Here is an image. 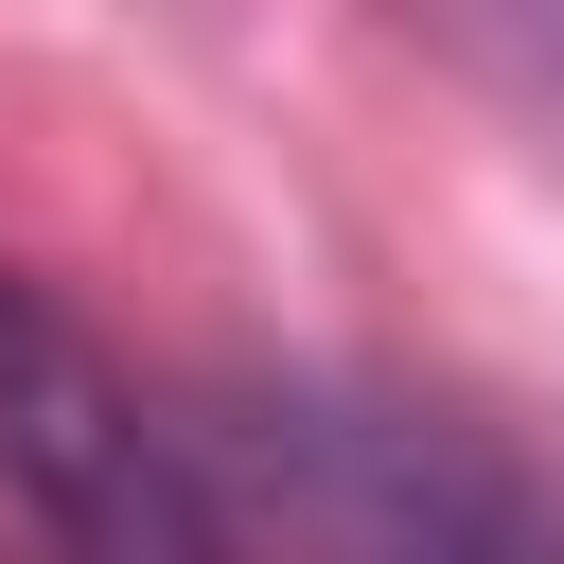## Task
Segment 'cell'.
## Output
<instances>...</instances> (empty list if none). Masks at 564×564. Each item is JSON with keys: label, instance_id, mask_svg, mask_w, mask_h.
<instances>
[{"label": "cell", "instance_id": "obj_1", "mask_svg": "<svg viewBox=\"0 0 564 564\" xmlns=\"http://www.w3.org/2000/svg\"><path fill=\"white\" fill-rule=\"evenodd\" d=\"M229 476L247 564H564L546 476L405 388H247L229 423H194Z\"/></svg>", "mask_w": 564, "mask_h": 564}, {"label": "cell", "instance_id": "obj_2", "mask_svg": "<svg viewBox=\"0 0 564 564\" xmlns=\"http://www.w3.org/2000/svg\"><path fill=\"white\" fill-rule=\"evenodd\" d=\"M0 494L53 564H247L212 441L18 264H0Z\"/></svg>", "mask_w": 564, "mask_h": 564}, {"label": "cell", "instance_id": "obj_3", "mask_svg": "<svg viewBox=\"0 0 564 564\" xmlns=\"http://www.w3.org/2000/svg\"><path fill=\"white\" fill-rule=\"evenodd\" d=\"M511 53H529V70H546V88H564V18H529V35H511Z\"/></svg>", "mask_w": 564, "mask_h": 564}]
</instances>
